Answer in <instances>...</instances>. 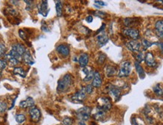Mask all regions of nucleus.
Segmentation results:
<instances>
[{"instance_id":"nucleus-1","label":"nucleus","mask_w":163,"mask_h":125,"mask_svg":"<svg viewBox=\"0 0 163 125\" xmlns=\"http://www.w3.org/2000/svg\"><path fill=\"white\" fill-rule=\"evenodd\" d=\"M72 76L70 74L67 73L63 75L62 78H60L58 81L57 84V90L58 92H66L69 87H71L72 84Z\"/></svg>"},{"instance_id":"nucleus-16","label":"nucleus","mask_w":163,"mask_h":125,"mask_svg":"<svg viewBox=\"0 0 163 125\" xmlns=\"http://www.w3.org/2000/svg\"><path fill=\"white\" fill-rule=\"evenodd\" d=\"M34 104H35V101L33 98L27 97L26 99L21 101V102H20L19 105H20V107H21V108H31V107L34 106Z\"/></svg>"},{"instance_id":"nucleus-30","label":"nucleus","mask_w":163,"mask_h":125,"mask_svg":"<svg viewBox=\"0 0 163 125\" xmlns=\"http://www.w3.org/2000/svg\"><path fill=\"white\" fill-rule=\"evenodd\" d=\"M144 57L145 55H143V54L142 52L137 53V56H136V60H137V63H140L142 61H143V60H144Z\"/></svg>"},{"instance_id":"nucleus-19","label":"nucleus","mask_w":163,"mask_h":125,"mask_svg":"<svg viewBox=\"0 0 163 125\" xmlns=\"http://www.w3.org/2000/svg\"><path fill=\"white\" fill-rule=\"evenodd\" d=\"M11 49L14 50V51H16L18 54H20V55L22 56V57L24 56V53L26 52V51H27L25 47H24L22 44H20V43H17V44H14V45H13Z\"/></svg>"},{"instance_id":"nucleus-42","label":"nucleus","mask_w":163,"mask_h":125,"mask_svg":"<svg viewBox=\"0 0 163 125\" xmlns=\"http://www.w3.org/2000/svg\"><path fill=\"white\" fill-rule=\"evenodd\" d=\"M158 2L159 3H161V4H163V1H161V0H160V1H158Z\"/></svg>"},{"instance_id":"nucleus-7","label":"nucleus","mask_w":163,"mask_h":125,"mask_svg":"<svg viewBox=\"0 0 163 125\" xmlns=\"http://www.w3.org/2000/svg\"><path fill=\"white\" fill-rule=\"evenodd\" d=\"M126 48L129 51H132L134 53L140 52V48H141V43L137 42L136 40H131L126 43Z\"/></svg>"},{"instance_id":"nucleus-20","label":"nucleus","mask_w":163,"mask_h":125,"mask_svg":"<svg viewBox=\"0 0 163 125\" xmlns=\"http://www.w3.org/2000/svg\"><path fill=\"white\" fill-rule=\"evenodd\" d=\"M78 63H79V66L82 68L85 67L88 65L89 61V57L87 54H82L80 55V57H78Z\"/></svg>"},{"instance_id":"nucleus-33","label":"nucleus","mask_w":163,"mask_h":125,"mask_svg":"<svg viewBox=\"0 0 163 125\" xmlns=\"http://www.w3.org/2000/svg\"><path fill=\"white\" fill-rule=\"evenodd\" d=\"M63 125H72V119L70 117H65L63 120Z\"/></svg>"},{"instance_id":"nucleus-24","label":"nucleus","mask_w":163,"mask_h":125,"mask_svg":"<svg viewBox=\"0 0 163 125\" xmlns=\"http://www.w3.org/2000/svg\"><path fill=\"white\" fill-rule=\"evenodd\" d=\"M153 92L157 95V96H163V87H161L160 84H156L152 88Z\"/></svg>"},{"instance_id":"nucleus-28","label":"nucleus","mask_w":163,"mask_h":125,"mask_svg":"<svg viewBox=\"0 0 163 125\" xmlns=\"http://www.w3.org/2000/svg\"><path fill=\"white\" fill-rule=\"evenodd\" d=\"M153 45H155V43L149 42L147 39H143L141 42V46H143L144 49H147L148 48H149V47H151Z\"/></svg>"},{"instance_id":"nucleus-4","label":"nucleus","mask_w":163,"mask_h":125,"mask_svg":"<svg viewBox=\"0 0 163 125\" xmlns=\"http://www.w3.org/2000/svg\"><path fill=\"white\" fill-rule=\"evenodd\" d=\"M86 93L85 88L84 87H82L78 91H77L76 93H74L72 96H71V99L73 102L75 103H82L83 101L86 98Z\"/></svg>"},{"instance_id":"nucleus-2","label":"nucleus","mask_w":163,"mask_h":125,"mask_svg":"<svg viewBox=\"0 0 163 125\" xmlns=\"http://www.w3.org/2000/svg\"><path fill=\"white\" fill-rule=\"evenodd\" d=\"M131 69H132V66H131V62L128 61V60L122 62L119 66V71H118V76L120 78L128 77L131 73Z\"/></svg>"},{"instance_id":"nucleus-32","label":"nucleus","mask_w":163,"mask_h":125,"mask_svg":"<svg viewBox=\"0 0 163 125\" xmlns=\"http://www.w3.org/2000/svg\"><path fill=\"white\" fill-rule=\"evenodd\" d=\"M7 108L8 105L7 104H6V102L1 101V102H0V111H1V112H4V111L7 109Z\"/></svg>"},{"instance_id":"nucleus-17","label":"nucleus","mask_w":163,"mask_h":125,"mask_svg":"<svg viewBox=\"0 0 163 125\" xmlns=\"http://www.w3.org/2000/svg\"><path fill=\"white\" fill-rule=\"evenodd\" d=\"M101 84H102V78L101 76V74L98 72H94L91 85L94 87H100Z\"/></svg>"},{"instance_id":"nucleus-3","label":"nucleus","mask_w":163,"mask_h":125,"mask_svg":"<svg viewBox=\"0 0 163 125\" xmlns=\"http://www.w3.org/2000/svg\"><path fill=\"white\" fill-rule=\"evenodd\" d=\"M91 113V109L88 106H84L78 108L76 111V116L81 121L85 122L89 120Z\"/></svg>"},{"instance_id":"nucleus-41","label":"nucleus","mask_w":163,"mask_h":125,"mask_svg":"<svg viewBox=\"0 0 163 125\" xmlns=\"http://www.w3.org/2000/svg\"><path fill=\"white\" fill-rule=\"evenodd\" d=\"M85 20L88 23H91L92 21H93V17H92L91 15H89V16H88L87 17H86Z\"/></svg>"},{"instance_id":"nucleus-40","label":"nucleus","mask_w":163,"mask_h":125,"mask_svg":"<svg viewBox=\"0 0 163 125\" xmlns=\"http://www.w3.org/2000/svg\"><path fill=\"white\" fill-rule=\"evenodd\" d=\"M157 45H158V48H159L161 53L163 54V42H158V43H157Z\"/></svg>"},{"instance_id":"nucleus-13","label":"nucleus","mask_w":163,"mask_h":125,"mask_svg":"<svg viewBox=\"0 0 163 125\" xmlns=\"http://www.w3.org/2000/svg\"><path fill=\"white\" fill-rule=\"evenodd\" d=\"M97 41L98 45H99L100 47H102L108 42L109 38L108 36H107V35L106 34L104 31H102L97 36Z\"/></svg>"},{"instance_id":"nucleus-18","label":"nucleus","mask_w":163,"mask_h":125,"mask_svg":"<svg viewBox=\"0 0 163 125\" xmlns=\"http://www.w3.org/2000/svg\"><path fill=\"white\" fill-rule=\"evenodd\" d=\"M106 116V111L97 106L95 112L93 114V117L97 120H103Z\"/></svg>"},{"instance_id":"nucleus-36","label":"nucleus","mask_w":163,"mask_h":125,"mask_svg":"<svg viewBox=\"0 0 163 125\" xmlns=\"http://www.w3.org/2000/svg\"><path fill=\"white\" fill-rule=\"evenodd\" d=\"M105 60H106V55L104 54H101V55H99V57H98L97 62L99 63H101V64H102Z\"/></svg>"},{"instance_id":"nucleus-37","label":"nucleus","mask_w":163,"mask_h":125,"mask_svg":"<svg viewBox=\"0 0 163 125\" xmlns=\"http://www.w3.org/2000/svg\"><path fill=\"white\" fill-rule=\"evenodd\" d=\"M7 66V62L4 60H0V70H3Z\"/></svg>"},{"instance_id":"nucleus-9","label":"nucleus","mask_w":163,"mask_h":125,"mask_svg":"<svg viewBox=\"0 0 163 125\" xmlns=\"http://www.w3.org/2000/svg\"><path fill=\"white\" fill-rule=\"evenodd\" d=\"M82 74H84L85 75L84 78H83V81H84L88 82V81H90L91 80L93 79L94 75V71L91 67L85 66V67L82 68Z\"/></svg>"},{"instance_id":"nucleus-29","label":"nucleus","mask_w":163,"mask_h":125,"mask_svg":"<svg viewBox=\"0 0 163 125\" xmlns=\"http://www.w3.org/2000/svg\"><path fill=\"white\" fill-rule=\"evenodd\" d=\"M15 120L18 123H23L26 120V116L24 114H18L15 116Z\"/></svg>"},{"instance_id":"nucleus-34","label":"nucleus","mask_w":163,"mask_h":125,"mask_svg":"<svg viewBox=\"0 0 163 125\" xmlns=\"http://www.w3.org/2000/svg\"><path fill=\"white\" fill-rule=\"evenodd\" d=\"M93 87H94L91 85V84H88V85H87L86 87H85L87 94H91V93L93 92Z\"/></svg>"},{"instance_id":"nucleus-5","label":"nucleus","mask_w":163,"mask_h":125,"mask_svg":"<svg viewBox=\"0 0 163 125\" xmlns=\"http://www.w3.org/2000/svg\"><path fill=\"white\" fill-rule=\"evenodd\" d=\"M97 107H99L105 111H109L112 107L111 101L107 97H104V96L100 97L97 99Z\"/></svg>"},{"instance_id":"nucleus-6","label":"nucleus","mask_w":163,"mask_h":125,"mask_svg":"<svg viewBox=\"0 0 163 125\" xmlns=\"http://www.w3.org/2000/svg\"><path fill=\"white\" fill-rule=\"evenodd\" d=\"M123 34L125 35V36L131 38L132 40H137L139 38V36H140V33H139V31L137 29L130 28V27L124 29Z\"/></svg>"},{"instance_id":"nucleus-26","label":"nucleus","mask_w":163,"mask_h":125,"mask_svg":"<svg viewBox=\"0 0 163 125\" xmlns=\"http://www.w3.org/2000/svg\"><path fill=\"white\" fill-rule=\"evenodd\" d=\"M5 59L9 62L10 65H11V66H16L17 64H18V63H20L19 60H17V59L14 58V57L10 56L9 54H6Z\"/></svg>"},{"instance_id":"nucleus-8","label":"nucleus","mask_w":163,"mask_h":125,"mask_svg":"<svg viewBox=\"0 0 163 125\" xmlns=\"http://www.w3.org/2000/svg\"><path fill=\"white\" fill-rule=\"evenodd\" d=\"M108 91L109 93L111 95L112 97L115 99V101H117L120 99L121 90L118 87L113 85V84H109Z\"/></svg>"},{"instance_id":"nucleus-22","label":"nucleus","mask_w":163,"mask_h":125,"mask_svg":"<svg viewBox=\"0 0 163 125\" xmlns=\"http://www.w3.org/2000/svg\"><path fill=\"white\" fill-rule=\"evenodd\" d=\"M134 66H135V69H136V70H137V72L138 73L139 77H140L141 79L144 78L145 72H144V70H143V67L140 66V63H137V61H135V63H134Z\"/></svg>"},{"instance_id":"nucleus-39","label":"nucleus","mask_w":163,"mask_h":125,"mask_svg":"<svg viewBox=\"0 0 163 125\" xmlns=\"http://www.w3.org/2000/svg\"><path fill=\"white\" fill-rule=\"evenodd\" d=\"M94 4L95 5H97L99 7H101V6H104V5H107V3L104 2L102 1H95L94 2Z\"/></svg>"},{"instance_id":"nucleus-10","label":"nucleus","mask_w":163,"mask_h":125,"mask_svg":"<svg viewBox=\"0 0 163 125\" xmlns=\"http://www.w3.org/2000/svg\"><path fill=\"white\" fill-rule=\"evenodd\" d=\"M29 113L30 114V117H31V119L35 122H38L39 120L41 117V112L39 111V109L36 107L33 106L30 108V111H29Z\"/></svg>"},{"instance_id":"nucleus-43","label":"nucleus","mask_w":163,"mask_h":125,"mask_svg":"<svg viewBox=\"0 0 163 125\" xmlns=\"http://www.w3.org/2000/svg\"></svg>"},{"instance_id":"nucleus-31","label":"nucleus","mask_w":163,"mask_h":125,"mask_svg":"<svg viewBox=\"0 0 163 125\" xmlns=\"http://www.w3.org/2000/svg\"><path fill=\"white\" fill-rule=\"evenodd\" d=\"M6 47L3 44H0V58L5 56Z\"/></svg>"},{"instance_id":"nucleus-23","label":"nucleus","mask_w":163,"mask_h":125,"mask_svg":"<svg viewBox=\"0 0 163 125\" xmlns=\"http://www.w3.org/2000/svg\"><path fill=\"white\" fill-rule=\"evenodd\" d=\"M105 73L107 77H112L116 75V69L114 66H107L105 68Z\"/></svg>"},{"instance_id":"nucleus-14","label":"nucleus","mask_w":163,"mask_h":125,"mask_svg":"<svg viewBox=\"0 0 163 125\" xmlns=\"http://www.w3.org/2000/svg\"><path fill=\"white\" fill-rule=\"evenodd\" d=\"M38 9H39V13L40 14H42V16H44V17H46L47 15H48V11H49L48 2L42 1V2L39 4V7H38Z\"/></svg>"},{"instance_id":"nucleus-11","label":"nucleus","mask_w":163,"mask_h":125,"mask_svg":"<svg viewBox=\"0 0 163 125\" xmlns=\"http://www.w3.org/2000/svg\"><path fill=\"white\" fill-rule=\"evenodd\" d=\"M144 60L146 65L150 67H155L156 66V61L154 57V55L151 52H147L144 57Z\"/></svg>"},{"instance_id":"nucleus-21","label":"nucleus","mask_w":163,"mask_h":125,"mask_svg":"<svg viewBox=\"0 0 163 125\" xmlns=\"http://www.w3.org/2000/svg\"><path fill=\"white\" fill-rule=\"evenodd\" d=\"M23 59H24V62L28 65H33L35 63L34 60H33V57H32L31 54L29 51H26L24 56H23Z\"/></svg>"},{"instance_id":"nucleus-15","label":"nucleus","mask_w":163,"mask_h":125,"mask_svg":"<svg viewBox=\"0 0 163 125\" xmlns=\"http://www.w3.org/2000/svg\"><path fill=\"white\" fill-rule=\"evenodd\" d=\"M155 30L157 36L163 39V20L156 21L155 24Z\"/></svg>"},{"instance_id":"nucleus-25","label":"nucleus","mask_w":163,"mask_h":125,"mask_svg":"<svg viewBox=\"0 0 163 125\" xmlns=\"http://www.w3.org/2000/svg\"><path fill=\"white\" fill-rule=\"evenodd\" d=\"M55 6H56V12H57V15L58 17L61 16L62 12H63V5H62V2L60 1H56Z\"/></svg>"},{"instance_id":"nucleus-35","label":"nucleus","mask_w":163,"mask_h":125,"mask_svg":"<svg viewBox=\"0 0 163 125\" xmlns=\"http://www.w3.org/2000/svg\"><path fill=\"white\" fill-rule=\"evenodd\" d=\"M25 2L27 4V11H30L32 8H33V1H27V0H25Z\"/></svg>"},{"instance_id":"nucleus-12","label":"nucleus","mask_w":163,"mask_h":125,"mask_svg":"<svg viewBox=\"0 0 163 125\" xmlns=\"http://www.w3.org/2000/svg\"><path fill=\"white\" fill-rule=\"evenodd\" d=\"M56 51H57L58 54H60V55L64 57H68L69 55V48L66 45H64V44L59 45L56 48Z\"/></svg>"},{"instance_id":"nucleus-27","label":"nucleus","mask_w":163,"mask_h":125,"mask_svg":"<svg viewBox=\"0 0 163 125\" xmlns=\"http://www.w3.org/2000/svg\"><path fill=\"white\" fill-rule=\"evenodd\" d=\"M13 72L14 75H20V76L23 77V78H24V77L26 76L25 71H24L21 67H15L14 69Z\"/></svg>"},{"instance_id":"nucleus-38","label":"nucleus","mask_w":163,"mask_h":125,"mask_svg":"<svg viewBox=\"0 0 163 125\" xmlns=\"http://www.w3.org/2000/svg\"><path fill=\"white\" fill-rule=\"evenodd\" d=\"M19 36H21V39H24L25 40L26 39H27V35H26V33H24V31H23V30H19Z\"/></svg>"}]
</instances>
